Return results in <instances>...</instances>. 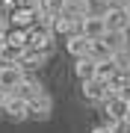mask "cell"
I'll list each match as a JSON object with an SVG mask.
<instances>
[{"label": "cell", "instance_id": "obj_13", "mask_svg": "<svg viewBox=\"0 0 130 133\" xmlns=\"http://www.w3.org/2000/svg\"><path fill=\"white\" fill-rule=\"evenodd\" d=\"M86 12H89V3H86V0H65L59 15H65V18H71V21H80Z\"/></svg>", "mask_w": 130, "mask_h": 133}, {"label": "cell", "instance_id": "obj_11", "mask_svg": "<svg viewBox=\"0 0 130 133\" xmlns=\"http://www.w3.org/2000/svg\"><path fill=\"white\" fill-rule=\"evenodd\" d=\"M65 48H68V53L71 56H77V59H83V56H89V48H92V38H86V36H68V42H65Z\"/></svg>", "mask_w": 130, "mask_h": 133}, {"label": "cell", "instance_id": "obj_1", "mask_svg": "<svg viewBox=\"0 0 130 133\" xmlns=\"http://www.w3.org/2000/svg\"><path fill=\"white\" fill-rule=\"evenodd\" d=\"M104 24H106V33H127L130 27V9H118V6H106L101 12Z\"/></svg>", "mask_w": 130, "mask_h": 133}, {"label": "cell", "instance_id": "obj_14", "mask_svg": "<svg viewBox=\"0 0 130 133\" xmlns=\"http://www.w3.org/2000/svg\"><path fill=\"white\" fill-rule=\"evenodd\" d=\"M21 53H24V48L3 42V44H0V65H18V62H21Z\"/></svg>", "mask_w": 130, "mask_h": 133}, {"label": "cell", "instance_id": "obj_30", "mask_svg": "<svg viewBox=\"0 0 130 133\" xmlns=\"http://www.w3.org/2000/svg\"><path fill=\"white\" fill-rule=\"evenodd\" d=\"M127 71H130V65H127Z\"/></svg>", "mask_w": 130, "mask_h": 133}, {"label": "cell", "instance_id": "obj_7", "mask_svg": "<svg viewBox=\"0 0 130 133\" xmlns=\"http://www.w3.org/2000/svg\"><path fill=\"white\" fill-rule=\"evenodd\" d=\"M83 95H86V101H92V104H101V101L110 98V89H106V83L104 80H86L83 83Z\"/></svg>", "mask_w": 130, "mask_h": 133}, {"label": "cell", "instance_id": "obj_28", "mask_svg": "<svg viewBox=\"0 0 130 133\" xmlns=\"http://www.w3.org/2000/svg\"><path fill=\"white\" fill-rule=\"evenodd\" d=\"M33 3H36V0H27V6H33Z\"/></svg>", "mask_w": 130, "mask_h": 133}, {"label": "cell", "instance_id": "obj_3", "mask_svg": "<svg viewBox=\"0 0 130 133\" xmlns=\"http://www.w3.org/2000/svg\"><path fill=\"white\" fill-rule=\"evenodd\" d=\"M24 77H27V74H24L21 65H0V89H3L6 95H12V92L21 86Z\"/></svg>", "mask_w": 130, "mask_h": 133}, {"label": "cell", "instance_id": "obj_23", "mask_svg": "<svg viewBox=\"0 0 130 133\" xmlns=\"http://www.w3.org/2000/svg\"><path fill=\"white\" fill-rule=\"evenodd\" d=\"M6 21H9V15H6V12H0V30L6 27Z\"/></svg>", "mask_w": 130, "mask_h": 133}, {"label": "cell", "instance_id": "obj_26", "mask_svg": "<svg viewBox=\"0 0 130 133\" xmlns=\"http://www.w3.org/2000/svg\"><path fill=\"white\" fill-rule=\"evenodd\" d=\"M6 42V33H3V30H0V44H3Z\"/></svg>", "mask_w": 130, "mask_h": 133}, {"label": "cell", "instance_id": "obj_4", "mask_svg": "<svg viewBox=\"0 0 130 133\" xmlns=\"http://www.w3.org/2000/svg\"><path fill=\"white\" fill-rule=\"evenodd\" d=\"M50 109H53V101H50L47 92H42V95H36L33 101H27V118L44 121V118H50Z\"/></svg>", "mask_w": 130, "mask_h": 133}, {"label": "cell", "instance_id": "obj_25", "mask_svg": "<svg viewBox=\"0 0 130 133\" xmlns=\"http://www.w3.org/2000/svg\"><path fill=\"white\" fill-rule=\"evenodd\" d=\"M6 98H9V95H6L3 89H0V109H3V104H6Z\"/></svg>", "mask_w": 130, "mask_h": 133}, {"label": "cell", "instance_id": "obj_19", "mask_svg": "<svg viewBox=\"0 0 130 133\" xmlns=\"http://www.w3.org/2000/svg\"><path fill=\"white\" fill-rule=\"evenodd\" d=\"M6 42L18 44V48H27V30H12V33L6 36Z\"/></svg>", "mask_w": 130, "mask_h": 133}, {"label": "cell", "instance_id": "obj_18", "mask_svg": "<svg viewBox=\"0 0 130 133\" xmlns=\"http://www.w3.org/2000/svg\"><path fill=\"white\" fill-rule=\"evenodd\" d=\"M112 71H115V62H112V59H104V62H98V68H95V77H98V80H110V74Z\"/></svg>", "mask_w": 130, "mask_h": 133}, {"label": "cell", "instance_id": "obj_21", "mask_svg": "<svg viewBox=\"0 0 130 133\" xmlns=\"http://www.w3.org/2000/svg\"><path fill=\"white\" fill-rule=\"evenodd\" d=\"M106 6H118V9H130V0H110Z\"/></svg>", "mask_w": 130, "mask_h": 133}, {"label": "cell", "instance_id": "obj_10", "mask_svg": "<svg viewBox=\"0 0 130 133\" xmlns=\"http://www.w3.org/2000/svg\"><path fill=\"white\" fill-rule=\"evenodd\" d=\"M9 21L15 24V30H30L36 24V9L33 6H21V9H12Z\"/></svg>", "mask_w": 130, "mask_h": 133}, {"label": "cell", "instance_id": "obj_24", "mask_svg": "<svg viewBox=\"0 0 130 133\" xmlns=\"http://www.w3.org/2000/svg\"><path fill=\"white\" fill-rule=\"evenodd\" d=\"M0 3H3V6H9V9H15V3H18V0H0Z\"/></svg>", "mask_w": 130, "mask_h": 133}, {"label": "cell", "instance_id": "obj_16", "mask_svg": "<svg viewBox=\"0 0 130 133\" xmlns=\"http://www.w3.org/2000/svg\"><path fill=\"white\" fill-rule=\"evenodd\" d=\"M95 68H98V62H95V59L83 56V59H77V65H74V74H77L83 83H86V80H95Z\"/></svg>", "mask_w": 130, "mask_h": 133}, {"label": "cell", "instance_id": "obj_8", "mask_svg": "<svg viewBox=\"0 0 130 133\" xmlns=\"http://www.w3.org/2000/svg\"><path fill=\"white\" fill-rule=\"evenodd\" d=\"M0 112H3L6 118H12V121H24V118H27V101H21V98L9 95V98H6V104H3V109H0Z\"/></svg>", "mask_w": 130, "mask_h": 133}, {"label": "cell", "instance_id": "obj_12", "mask_svg": "<svg viewBox=\"0 0 130 133\" xmlns=\"http://www.w3.org/2000/svg\"><path fill=\"white\" fill-rule=\"evenodd\" d=\"M42 92H44V89H42V83H39V80H27V77H24V80H21V86L12 92V95H15V98H21V101H33L36 95H42Z\"/></svg>", "mask_w": 130, "mask_h": 133}, {"label": "cell", "instance_id": "obj_6", "mask_svg": "<svg viewBox=\"0 0 130 133\" xmlns=\"http://www.w3.org/2000/svg\"><path fill=\"white\" fill-rule=\"evenodd\" d=\"M104 104H106V115H110V124H112V121L127 118V107H130V101H127L124 95H110Z\"/></svg>", "mask_w": 130, "mask_h": 133}, {"label": "cell", "instance_id": "obj_22", "mask_svg": "<svg viewBox=\"0 0 130 133\" xmlns=\"http://www.w3.org/2000/svg\"><path fill=\"white\" fill-rule=\"evenodd\" d=\"M92 133H110V124H101V127H95Z\"/></svg>", "mask_w": 130, "mask_h": 133}, {"label": "cell", "instance_id": "obj_5", "mask_svg": "<svg viewBox=\"0 0 130 133\" xmlns=\"http://www.w3.org/2000/svg\"><path fill=\"white\" fill-rule=\"evenodd\" d=\"M50 44H53V33L47 27H30L27 30V48H36V50H42V53H47L50 50Z\"/></svg>", "mask_w": 130, "mask_h": 133}, {"label": "cell", "instance_id": "obj_27", "mask_svg": "<svg viewBox=\"0 0 130 133\" xmlns=\"http://www.w3.org/2000/svg\"><path fill=\"white\" fill-rule=\"evenodd\" d=\"M124 98H127V101H130V86H127V92H124Z\"/></svg>", "mask_w": 130, "mask_h": 133}, {"label": "cell", "instance_id": "obj_17", "mask_svg": "<svg viewBox=\"0 0 130 133\" xmlns=\"http://www.w3.org/2000/svg\"><path fill=\"white\" fill-rule=\"evenodd\" d=\"M44 56H47V53H42V50H36V48H24V53H21V62H18V65H21V68L42 65V62H44Z\"/></svg>", "mask_w": 130, "mask_h": 133}, {"label": "cell", "instance_id": "obj_20", "mask_svg": "<svg viewBox=\"0 0 130 133\" xmlns=\"http://www.w3.org/2000/svg\"><path fill=\"white\" fill-rule=\"evenodd\" d=\"M110 133H130V121H127V118L112 121V124H110Z\"/></svg>", "mask_w": 130, "mask_h": 133}, {"label": "cell", "instance_id": "obj_9", "mask_svg": "<svg viewBox=\"0 0 130 133\" xmlns=\"http://www.w3.org/2000/svg\"><path fill=\"white\" fill-rule=\"evenodd\" d=\"M127 86H130V71H127V68H115V71L110 74V80H106L110 95H124Z\"/></svg>", "mask_w": 130, "mask_h": 133}, {"label": "cell", "instance_id": "obj_29", "mask_svg": "<svg viewBox=\"0 0 130 133\" xmlns=\"http://www.w3.org/2000/svg\"><path fill=\"white\" fill-rule=\"evenodd\" d=\"M127 121H130V107H127Z\"/></svg>", "mask_w": 130, "mask_h": 133}, {"label": "cell", "instance_id": "obj_2", "mask_svg": "<svg viewBox=\"0 0 130 133\" xmlns=\"http://www.w3.org/2000/svg\"><path fill=\"white\" fill-rule=\"evenodd\" d=\"M106 33V24H104V18H101V12H86L80 18V36H86V38H101Z\"/></svg>", "mask_w": 130, "mask_h": 133}, {"label": "cell", "instance_id": "obj_15", "mask_svg": "<svg viewBox=\"0 0 130 133\" xmlns=\"http://www.w3.org/2000/svg\"><path fill=\"white\" fill-rule=\"evenodd\" d=\"M101 42L106 44V50H110V56H112V53H118V50L127 48V33H104Z\"/></svg>", "mask_w": 130, "mask_h": 133}]
</instances>
